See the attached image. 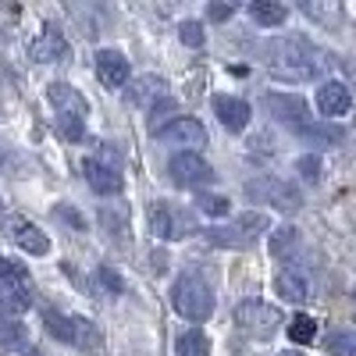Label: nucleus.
I'll return each instance as SVG.
<instances>
[{
	"mask_svg": "<svg viewBox=\"0 0 356 356\" xmlns=\"http://www.w3.org/2000/svg\"><path fill=\"white\" fill-rule=\"evenodd\" d=\"M264 65L285 82H310L321 75V57L303 40H275L264 47Z\"/></svg>",
	"mask_w": 356,
	"mask_h": 356,
	"instance_id": "obj_1",
	"label": "nucleus"
},
{
	"mask_svg": "<svg viewBox=\"0 0 356 356\" xmlns=\"http://www.w3.org/2000/svg\"><path fill=\"white\" fill-rule=\"evenodd\" d=\"M171 307L178 310V317L200 324L214 314V289L200 275H178V282L171 285Z\"/></svg>",
	"mask_w": 356,
	"mask_h": 356,
	"instance_id": "obj_2",
	"label": "nucleus"
},
{
	"mask_svg": "<svg viewBox=\"0 0 356 356\" xmlns=\"http://www.w3.org/2000/svg\"><path fill=\"white\" fill-rule=\"evenodd\" d=\"M271 228V221H267L264 214L250 211V214H235V221L228 225H218L207 232V243L218 246V250H250L253 243H260V235Z\"/></svg>",
	"mask_w": 356,
	"mask_h": 356,
	"instance_id": "obj_3",
	"label": "nucleus"
},
{
	"mask_svg": "<svg viewBox=\"0 0 356 356\" xmlns=\"http://www.w3.org/2000/svg\"><path fill=\"white\" fill-rule=\"evenodd\" d=\"M43 324L47 332L57 339V342H68L75 349H100L104 335L93 321H86L79 314H57V310H43Z\"/></svg>",
	"mask_w": 356,
	"mask_h": 356,
	"instance_id": "obj_4",
	"label": "nucleus"
},
{
	"mask_svg": "<svg viewBox=\"0 0 356 356\" xmlns=\"http://www.w3.org/2000/svg\"><path fill=\"white\" fill-rule=\"evenodd\" d=\"M146 225H150V232L157 235V239L175 243V239H186V235L196 228V218L186 211V207L157 200V203H150V211H146Z\"/></svg>",
	"mask_w": 356,
	"mask_h": 356,
	"instance_id": "obj_5",
	"label": "nucleus"
},
{
	"mask_svg": "<svg viewBox=\"0 0 356 356\" xmlns=\"http://www.w3.org/2000/svg\"><path fill=\"white\" fill-rule=\"evenodd\" d=\"M82 171H86V182L93 186V193H100V196H118V193H122V186H125L122 164H118L111 146H104L100 157H86L82 161Z\"/></svg>",
	"mask_w": 356,
	"mask_h": 356,
	"instance_id": "obj_6",
	"label": "nucleus"
},
{
	"mask_svg": "<svg viewBox=\"0 0 356 356\" xmlns=\"http://www.w3.org/2000/svg\"><path fill=\"white\" fill-rule=\"evenodd\" d=\"M246 196L257 200V203L275 207V211H285V214H292V211H300V207H303L300 193H296L289 182H282V178H275V175L253 178V182L246 186Z\"/></svg>",
	"mask_w": 356,
	"mask_h": 356,
	"instance_id": "obj_7",
	"label": "nucleus"
},
{
	"mask_svg": "<svg viewBox=\"0 0 356 356\" xmlns=\"http://www.w3.org/2000/svg\"><path fill=\"white\" fill-rule=\"evenodd\" d=\"M235 324H239L243 332L257 335V339H267L282 324V314H278V307L264 303V300H246V303L235 307Z\"/></svg>",
	"mask_w": 356,
	"mask_h": 356,
	"instance_id": "obj_8",
	"label": "nucleus"
},
{
	"mask_svg": "<svg viewBox=\"0 0 356 356\" xmlns=\"http://www.w3.org/2000/svg\"><path fill=\"white\" fill-rule=\"evenodd\" d=\"M264 107L271 111L275 122H282L285 129L292 132H307L310 129V111H307V100L303 97H292V93H271V97H264Z\"/></svg>",
	"mask_w": 356,
	"mask_h": 356,
	"instance_id": "obj_9",
	"label": "nucleus"
},
{
	"mask_svg": "<svg viewBox=\"0 0 356 356\" xmlns=\"http://www.w3.org/2000/svg\"><path fill=\"white\" fill-rule=\"evenodd\" d=\"M4 232L11 235V243H15L18 250H25L29 257H47V253H50L47 232L36 228L33 221L22 218V214H8V218H4Z\"/></svg>",
	"mask_w": 356,
	"mask_h": 356,
	"instance_id": "obj_10",
	"label": "nucleus"
},
{
	"mask_svg": "<svg viewBox=\"0 0 356 356\" xmlns=\"http://www.w3.org/2000/svg\"><path fill=\"white\" fill-rule=\"evenodd\" d=\"M168 171H171V182H175V186H186V189H196V186L214 182V168L207 164L200 154H175V157L168 161Z\"/></svg>",
	"mask_w": 356,
	"mask_h": 356,
	"instance_id": "obj_11",
	"label": "nucleus"
},
{
	"mask_svg": "<svg viewBox=\"0 0 356 356\" xmlns=\"http://www.w3.org/2000/svg\"><path fill=\"white\" fill-rule=\"evenodd\" d=\"M154 136L161 143H175V146H203L207 143V129L196 122V118H175L171 125L154 129Z\"/></svg>",
	"mask_w": 356,
	"mask_h": 356,
	"instance_id": "obj_12",
	"label": "nucleus"
},
{
	"mask_svg": "<svg viewBox=\"0 0 356 356\" xmlns=\"http://www.w3.org/2000/svg\"><path fill=\"white\" fill-rule=\"evenodd\" d=\"M97 75L107 89H122L129 86L132 79V68H129V57L122 50H100L97 54Z\"/></svg>",
	"mask_w": 356,
	"mask_h": 356,
	"instance_id": "obj_13",
	"label": "nucleus"
},
{
	"mask_svg": "<svg viewBox=\"0 0 356 356\" xmlns=\"http://www.w3.org/2000/svg\"><path fill=\"white\" fill-rule=\"evenodd\" d=\"M29 54H33V61H40V65H54V61H65V57L72 54V47L54 25H47L43 33L29 43Z\"/></svg>",
	"mask_w": 356,
	"mask_h": 356,
	"instance_id": "obj_14",
	"label": "nucleus"
},
{
	"mask_svg": "<svg viewBox=\"0 0 356 356\" xmlns=\"http://www.w3.org/2000/svg\"><path fill=\"white\" fill-rule=\"evenodd\" d=\"M211 107H214L218 122H221L228 132H243V129L250 125V104L239 100V97H225V93H218V97L211 100Z\"/></svg>",
	"mask_w": 356,
	"mask_h": 356,
	"instance_id": "obj_15",
	"label": "nucleus"
},
{
	"mask_svg": "<svg viewBox=\"0 0 356 356\" xmlns=\"http://www.w3.org/2000/svg\"><path fill=\"white\" fill-rule=\"evenodd\" d=\"M33 307V285L22 282H0V321H15Z\"/></svg>",
	"mask_w": 356,
	"mask_h": 356,
	"instance_id": "obj_16",
	"label": "nucleus"
},
{
	"mask_svg": "<svg viewBox=\"0 0 356 356\" xmlns=\"http://www.w3.org/2000/svg\"><path fill=\"white\" fill-rule=\"evenodd\" d=\"M129 100L154 111V107H161L164 100H171V97H168V82H164L161 75H143V79H136V82L129 86Z\"/></svg>",
	"mask_w": 356,
	"mask_h": 356,
	"instance_id": "obj_17",
	"label": "nucleus"
},
{
	"mask_svg": "<svg viewBox=\"0 0 356 356\" xmlns=\"http://www.w3.org/2000/svg\"><path fill=\"white\" fill-rule=\"evenodd\" d=\"M47 97H50V104L57 107V114H75V118H86V114H89L86 97L79 93L75 86H68V82H50Z\"/></svg>",
	"mask_w": 356,
	"mask_h": 356,
	"instance_id": "obj_18",
	"label": "nucleus"
},
{
	"mask_svg": "<svg viewBox=\"0 0 356 356\" xmlns=\"http://www.w3.org/2000/svg\"><path fill=\"white\" fill-rule=\"evenodd\" d=\"M317 111H321L324 118L346 114V111H349V89H346L342 82H324V86L317 89Z\"/></svg>",
	"mask_w": 356,
	"mask_h": 356,
	"instance_id": "obj_19",
	"label": "nucleus"
},
{
	"mask_svg": "<svg viewBox=\"0 0 356 356\" xmlns=\"http://www.w3.org/2000/svg\"><path fill=\"white\" fill-rule=\"evenodd\" d=\"M275 292L285 303H307L310 300V285L300 271H278L275 275Z\"/></svg>",
	"mask_w": 356,
	"mask_h": 356,
	"instance_id": "obj_20",
	"label": "nucleus"
},
{
	"mask_svg": "<svg viewBox=\"0 0 356 356\" xmlns=\"http://www.w3.org/2000/svg\"><path fill=\"white\" fill-rule=\"evenodd\" d=\"M250 18L257 25H264V29H275V25H282L289 18V8L275 4V0H253V4H250Z\"/></svg>",
	"mask_w": 356,
	"mask_h": 356,
	"instance_id": "obj_21",
	"label": "nucleus"
},
{
	"mask_svg": "<svg viewBox=\"0 0 356 356\" xmlns=\"http://www.w3.org/2000/svg\"><path fill=\"white\" fill-rule=\"evenodd\" d=\"M175 353L178 356H211V339L203 332H186V335H178Z\"/></svg>",
	"mask_w": 356,
	"mask_h": 356,
	"instance_id": "obj_22",
	"label": "nucleus"
},
{
	"mask_svg": "<svg viewBox=\"0 0 356 356\" xmlns=\"http://www.w3.org/2000/svg\"><path fill=\"white\" fill-rule=\"evenodd\" d=\"M29 342V332L22 328L18 321H0V353H11L18 346Z\"/></svg>",
	"mask_w": 356,
	"mask_h": 356,
	"instance_id": "obj_23",
	"label": "nucleus"
},
{
	"mask_svg": "<svg viewBox=\"0 0 356 356\" xmlns=\"http://www.w3.org/2000/svg\"><path fill=\"white\" fill-rule=\"evenodd\" d=\"M54 125L65 136V143H82V136H86V118H75V114H57Z\"/></svg>",
	"mask_w": 356,
	"mask_h": 356,
	"instance_id": "obj_24",
	"label": "nucleus"
},
{
	"mask_svg": "<svg viewBox=\"0 0 356 356\" xmlns=\"http://www.w3.org/2000/svg\"><path fill=\"white\" fill-rule=\"evenodd\" d=\"M296 239H300V232H296L292 225H278L271 232V257H285L296 246Z\"/></svg>",
	"mask_w": 356,
	"mask_h": 356,
	"instance_id": "obj_25",
	"label": "nucleus"
},
{
	"mask_svg": "<svg viewBox=\"0 0 356 356\" xmlns=\"http://www.w3.org/2000/svg\"><path fill=\"white\" fill-rule=\"evenodd\" d=\"M0 282H22V285H33V278H29V267L11 260L0 253Z\"/></svg>",
	"mask_w": 356,
	"mask_h": 356,
	"instance_id": "obj_26",
	"label": "nucleus"
},
{
	"mask_svg": "<svg viewBox=\"0 0 356 356\" xmlns=\"http://www.w3.org/2000/svg\"><path fill=\"white\" fill-rule=\"evenodd\" d=\"M196 211L211 214V218H225L232 207H228V200L218 196V193H200V196H196Z\"/></svg>",
	"mask_w": 356,
	"mask_h": 356,
	"instance_id": "obj_27",
	"label": "nucleus"
},
{
	"mask_svg": "<svg viewBox=\"0 0 356 356\" xmlns=\"http://www.w3.org/2000/svg\"><path fill=\"white\" fill-rule=\"evenodd\" d=\"M324 346H328L332 356H356V332H335Z\"/></svg>",
	"mask_w": 356,
	"mask_h": 356,
	"instance_id": "obj_28",
	"label": "nucleus"
},
{
	"mask_svg": "<svg viewBox=\"0 0 356 356\" xmlns=\"http://www.w3.org/2000/svg\"><path fill=\"white\" fill-rule=\"evenodd\" d=\"M314 335H317V321H314V317H307V314L292 317V328H289V339H292V342L303 346V342H310Z\"/></svg>",
	"mask_w": 356,
	"mask_h": 356,
	"instance_id": "obj_29",
	"label": "nucleus"
},
{
	"mask_svg": "<svg viewBox=\"0 0 356 356\" xmlns=\"http://www.w3.org/2000/svg\"><path fill=\"white\" fill-rule=\"evenodd\" d=\"M303 139H314V143H321V146H332V143L342 139V129H335V125H310V129L303 132Z\"/></svg>",
	"mask_w": 356,
	"mask_h": 356,
	"instance_id": "obj_30",
	"label": "nucleus"
},
{
	"mask_svg": "<svg viewBox=\"0 0 356 356\" xmlns=\"http://www.w3.org/2000/svg\"><path fill=\"white\" fill-rule=\"evenodd\" d=\"M178 36H182L186 47H203V25L200 22H182L178 25Z\"/></svg>",
	"mask_w": 356,
	"mask_h": 356,
	"instance_id": "obj_31",
	"label": "nucleus"
},
{
	"mask_svg": "<svg viewBox=\"0 0 356 356\" xmlns=\"http://www.w3.org/2000/svg\"><path fill=\"white\" fill-rule=\"evenodd\" d=\"M296 171H300L303 182H317V178H321V161L314 154L310 157H300V161H296Z\"/></svg>",
	"mask_w": 356,
	"mask_h": 356,
	"instance_id": "obj_32",
	"label": "nucleus"
},
{
	"mask_svg": "<svg viewBox=\"0 0 356 356\" xmlns=\"http://www.w3.org/2000/svg\"><path fill=\"white\" fill-rule=\"evenodd\" d=\"M97 282H100V285H104V289H107L111 296H118V292L125 289V282L118 278V275L111 271V267H97Z\"/></svg>",
	"mask_w": 356,
	"mask_h": 356,
	"instance_id": "obj_33",
	"label": "nucleus"
},
{
	"mask_svg": "<svg viewBox=\"0 0 356 356\" xmlns=\"http://www.w3.org/2000/svg\"><path fill=\"white\" fill-rule=\"evenodd\" d=\"M54 218H61V221H68L75 232H86V218L82 214H75L72 207H54Z\"/></svg>",
	"mask_w": 356,
	"mask_h": 356,
	"instance_id": "obj_34",
	"label": "nucleus"
},
{
	"mask_svg": "<svg viewBox=\"0 0 356 356\" xmlns=\"http://www.w3.org/2000/svg\"><path fill=\"white\" fill-rule=\"evenodd\" d=\"M232 11H235V4H211V8H207V18H211V22H225Z\"/></svg>",
	"mask_w": 356,
	"mask_h": 356,
	"instance_id": "obj_35",
	"label": "nucleus"
},
{
	"mask_svg": "<svg viewBox=\"0 0 356 356\" xmlns=\"http://www.w3.org/2000/svg\"><path fill=\"white\" fill-rule=\"evenodd\" d=\"M285 356H303V353H296V349H289V353H285Z\"/></svg>",
	"mask_w": 356,
	"mask_h": 356,
	"instance_id": "obj_36",
	"label": "nucleus"
}]
</instances>
